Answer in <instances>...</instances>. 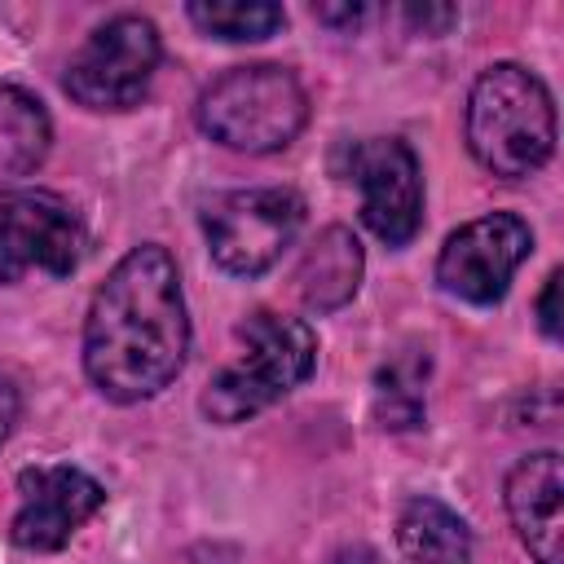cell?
<instances>
[{
  "mask_svg": "<svg viewBox=\"0 0 564 564\" xmlns=\"http://www.w3.org/2000/svg\"><path fill=\"white\" fill-rule=\"evenodd\" d=\"M185 352L189 313L181 269L167 247L141 242L93 291L84 317V375L106 401L137 405L181 375Z\"/></svg>",
  "mask_w": 564,
  "mask_h": 564,
  "instance_id": "obj_1",
  "label": "cell"
},
{
  "mask_svg": "<svg viewBox=\"0 0 564 564\" xmlns=\"http://www.w3.org/2000/svg\"><path fill=\"white\" fill-rule=\"evenodd\" d=\"M467 150L471 159L502 176L524 181L546 167L555 150V101L542 75L520 62H494L476 75L467 93Z\"/></svg>",
  "mask_w": 564,
  "mask_h": 564,
  "instance_id": "obj_2",
  "label": "cell"
},
{
  "mask_svg": "<svg viewBox=\"0 0 564 564\" xmlns=\"http://www.w3.org/2000/svg\"><path fill=\"white\" fill-rule=\"evenodd\" d=\"M238 339L242 352L212 375L198 401V410L220 427L247 423L251 414L269 410L273 401L295 392L317 366V335L304 317L256 308L242 317Z\"/></svg>",
  "mask_w": 564,
  "mask_h": 564,
  "instance_id": "obj_3",
  "label": "cell"
},
{
  "mask_svg": "<svg viewBox=\"0 0 564 564\" xmlns=\"http://www.w3.org/2000/svg\"><path fill=\"white\" fill-rule=\"evenodd\" d=\"M198 128L238 154H273L286 150L308 123V93L295 70L278 62L229 66L216 75L194 106Z\"/></svg>",
  "mask_w": 564,
  "mask_h": 564,
  "instance_id": "obj_4",
  "label": "cell"
},
{
  "mask_svg": "<svg viewBox=\"0 0 564 564\" xmlns=\"http://www.w3.org/2000/svg\"><path fill=\"white\" fill-rule=\"evenodd\" d=\"M304 225V198L286 185H251L216 194L203 207V234L216 269L229 278H260L282 260Z\"/></svg>",
  "mask_w": 564,
  "mask_h": 564,
  "instance_id": "obj_5",
  "label": "cell"
},
{
  "mask_svg": "<svg viewBox=\"0 0 564 564\" xmlns=\"http://www.w3.org/2000/svg\"><path fill=\"white\" fill-rule=\"evenodd\" d=\"M163 57L159 26L141 13H115L75 48L62 88L84 110H128L145 97Z\"/></svg>",
  "mask_w": 564,
  "mask_h": 564,
  "instance_id": "obj_6",
  "label": "cell"
},
{
  "mask_svg": "<svg viewBox=\"0 0 564 564\" xmlns=\"http://www.w3.org/2000/svg\"><path fill=\"white\" fill-rule=\"evenodd\" d=\"M88 229L84 216L48 189H22L0 198V286L26 273L70 278L84 260Z\"/></svg>",
  "mask_w": 564,
  "mask_h": 564,
  "instance_id": "obj_7",
  "label": "cell"
},
{
  "mask_svg": "<svg viewBox=\"0 0 564 564\" xmlns=\"http://www.w3.org/2000/svg\"><path fill=\"white\" fill-rule=\"evenodd\" d=\"M344 181L361 189V220L366 229L388 242L405 247L423 225V167L410 141L401 137H361L344 145Z\"/></svg>",
  "mask_w": 564,
  "mask_h": 564,
  "instance_id": "obj_8",
  "label": "cell"
},
{
  "mask_svg": "<svg viewBox=\"0 0 564 564\" xmlns=\"http://www.w3.org/2000/svg\"><path fill=\"white\" fill-rule=\"evenodd\" d=\"M529 251H533V229L516 212H489V216L458 225L445 238L436 256V282L445 295L489 308L507 295Z\"/></svg>",
  "mask_w": 564,
  "mask_h": 564,
  "instance_id": "obj_9",
  "label": "cell"
},
{
  "mask_svg": "<svg viewBox=\"0 0 564 564\" xmlns=\"http://www.w3.org/2000/svg\"><path fill=\"white\" fill-rule=\"evenodd\" d=\"M101 507H106V489L84 467L75 463L22 467L9 538L22 551H62Z\"/></svg>",
  "mask_w": 564,
  "mask_h": 564,
  "instance_id": "obj_10",
  "label": "cell"
},
{
  "mask_svg": "<svg viewBox=\"0 0 564 564\" xmlns=\"http://www.w3.org/2000/svg\"><path fill=\"white\" fill-rule=\"evenodd\" d=\"M507 516L524 542V551L538 564H564V520H560V498H564V471L555 449L524 454L502 485Z\"/></svg>",
  "mask_w": 564,
  "mask_h": 564,
  "instance_id": "obj_11",
  "label": "cell"
},
{
  "mask_svg": "<svg viewBox=\"0 0 564 564\" xmlns=\"http://www.w3.org/2000/svg\"><path fill=\"white\" fill-rule=\"evenodd\" d=\"M361 269H366V256L357 234L348 225H326L300 256L295 291L313 313H335L357 295Z\"/></svg>",
  "mask_w": 564,
  "mask_h": 564,
  "instance_id": "obj_12",
  "label": "cell"
},
{
  "mask_svg": "<svg viewBox=\"0 0 564 564\" xmlns=\"http://www.w3.org/2000/svg\"><path fill=\"white\" fill-rule=\"evenodd\" d=\"M397 546L410 564H471V529L441 498H405L397 511Z\"/></svg>",
  "mask_w": 564,
  "mask_h": 564,
  "instance_id": "obj_13",
  "label": "cell"
},
{
  "mask_svg": "<svg viewBox=\"0 0 564 564\" xmlns=\"http://www.w3.org/2000/svg\"><path fill=\"white\" fill-rule=\"evenodd\" d=\"M53 145V119L44 101L18 84H0V189L26 181Z\"/></svg>",
  "mask_w": 564,
  "mask_h": 564,
  "instance_id": "obj_14",
  "label": "cell"
},
{
  "mask_svg": "<svg viewBox=\"0 0 564 564\" xmlns=\"http://www.w3.org/2000/svg\"><path fill=\"white\" fill-rule=\"evenodd\" d=\"M427 348H405L375 370V419L392 432H410L427 414Z\"/></svg>",
  "mask_w": 564,
  "mask_h": 564,
  "instance_id": "obj_15",
  "label": "cell"
},
{
  "mask_svg": "<svg viewBox=\"0 0 564 564\" xmlns=\"http://www.w3.org/2000/svg\"><path fill=\"white\" fill-rule=\"evenodd\" d=\"M185 13L203 35H216V40H229V44L269 40L286 22V9L269 4V0H198Z\"/></svg>",
  "mask_w": 564,
  "mask_h": 564,
  "instance_id": "obj_16",
  "label": "cell"
},
{
  "mask_svg": "<svg viewBox=\"0 0 564 564\" xmlns=\"http://www.w3.org/2000/svg\"><path fill=\"white\" fill-rule=\"evenodd\" d=\"M560 269L546 278V286H542V295H538V326H542V335L546 339H560Z\"/></svg>",
  "mask_w": 564,
  "mask_h": 564,
  "instance_id": "obj_17",
  "label": "cell"
},
{
  "mask_svg": "<svg viewBox=\"0 0 564 564\" xmlns=\"http://www.w3.org/2000/svg\"><path fill=\"white\" fill-rule=\"evenodd\" d=\"M18 414H22V392H18L13 375H9V370H0V445L9 441V432H13Z\"/></svg>",
  "mask_w": 564,
  "mask_h": 564,
  "instance_id": "obj_18",
  "label": "cell"
},
{
  "mask_svg": "<svg viewBox=\"0 0 564 564\" xmlns=\"http://www.w3.org/2000/svg\"><path fill=\"white\" fill-rule=\"evenodd\" d=\"M313 13H317V22H330V26H357L366 18L361 4H317Z\"/></svg>",
  "mask_w": 564,
  "mask_h": 564,
  "instance_id": "obj_19",
  "label": "cell"
},
{
  "mask_svg": "<svg viewBox=\"0 0 564 564\" xmlns=\"http://www.w3.org/2000/svg\"><path fill=\"white\" fill-rule=\"evenodd\" d=\"M405 18L414 22V26H423V31H441V26H449L454 18H458V9H432V4H423V9H405Z\"/></svg>",
  "mask_w": 564,
  "mask_h": 564,
  "instance_id": "obj_20",
  "label": "cell"
}]
</instances>
